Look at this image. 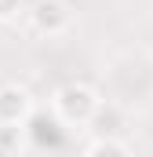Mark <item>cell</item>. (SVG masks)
I'll use <instances>...</instances> for the list:
<instances>
[{
    "mask_svg": "<svg viewBox=\"0 0 153 157\" xmlns=\"http://www.w3.org/2000/svg\"><path fill=\"white\" fill-rule=\"evenodd\" d=\"M58 110L66 113V117L73 121V117H88L91 110H95V95L88 91V88H62L58 91Z\"/></svg>",
    "mask_w": 153,
    "mask_h": 157,
    "instance_id": "6da1fadb",
    "label": "cell"
},
{
    "mask_svg": "<svg viewBox=\"0 0 153 157\" xmlns=\"http://www.w3.org/2000/svg\"><path fill=\"white\" fill-rule=\"evenodd\" d=\"M26 110H29V99H26L22 88H0V121L15 124Z\"/></svg>",
    "mask_w": 153,
    "mask_h": 157,
    "instance_id": "7a4b0ae2",
    "label": "cell"
}]
</instances>
